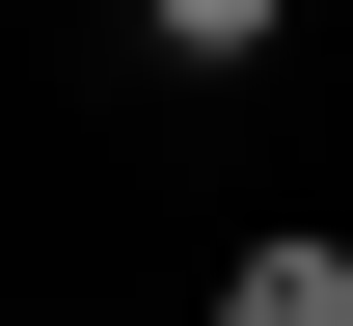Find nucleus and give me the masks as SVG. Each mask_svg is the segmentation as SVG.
<instances>
[{
  "instance_id": "nucleus-1",
  "label": "nucleus",
  "mask_w": 353,
  "mask_h": 326,
  "mask_svg": "<svg viewBox=\"0 0 353 326\" xmlns=\"http://www.w3.org/2000/svg\"><path fill=\"white\" fill-rule=\"evenodd\" d=\"M218 326H353V245H326V218H245V245H218Z\"/></svg>"
},
{
  "instance_id": "nucleus-2",
  "label": "nucleus",
  "mask_w": 353,
  "mask_h": 326,
  "mask_svg": "<svg viewBox=\"0 0 353 326\" xmlns=\"http://www.w3.org/2000/svg\"><path fill=\"white\" fill-rule=\"evenodd\" d=\"M136 28H163V54H190V82H245V54H272V28H299V0H136Z\"/></svg>"
}]
</instances>
